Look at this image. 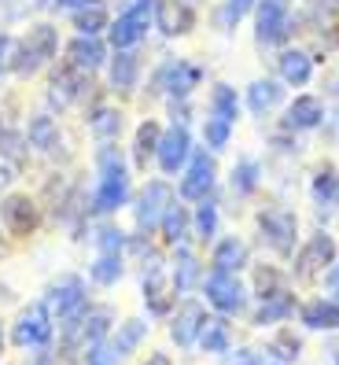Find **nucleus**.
Here are the masks:
<instances>
[{
	"instance_id": "1",
	"label": "nucleus",
	"mask_w": 339,
	"mask_h": 365,
	"mask_svg": "<svg viewBox=\"0 0 339 365\" xmlns=\"http://www.w3.org/2000/svg\"><path fill=\"white\" fill-rule=\"evenodd\" d=\"M254 225H259V240L262 247H269V255H277V259H291L295 251H299V214L291 207H262L254 214Z\"/></svg>"
},
{
	"instance_id": "2",
	"label": "nucleus",
	"mask_w": 339,
	"mask_h": 365,
	"mask_svg": "<svg viewBox=\"0 0 339 365\" xmlns=\"http://www.w3.org/2000/svg\"><path fill=\"white\" fill-rule=\"evenodd\" d=\"M203 303L214 310V314H225V317H240L251 310V288L240 273H225V269H210L203 273Z\"/></svg>"
},
{
	"instance_id": "3",
	"label": "nucleus",
	"mask_w": 339,
	"mask_h": 365,
	"mask_svg": "<svg viewBox=\"0 0 339 365\" xmlns=\"http://www.w3.org/2000/svg\"><path fill=\"white\" fill-rule=\"evenodd\" d=\"M96 166H100V185L93 192V210L115 214L130 203V174H125V163L115 148H100Z\"/></svg>"
},
{
	"instance_id": "4",
	"label": "nucleus",
	"mask_w": 339,
	"mask_h": 365,
	"mask_svg": "<svg viewBox=\"0 0 339 365\" xmlns=\"http://www.w3.org/2000/svg\"><path fill=\"white\" fill-rule=\"evenodd\" d=\"M335 259H339L335 236L328 229H317L313 236H306V240L299 244V251L291 255V277H295V284H310V281H317V277H325Z\"/></svg>"
},
{
	"instance_id": "5",
	"label": "nucleus",
	"mask_w": 339,
	"mask_h": 365,
	"mask_svg": "<svg viewBox=\"0 0 339 365\" xmlns=\"http://www.w3.org/2000/svg\"><path fill=\"white\" fill-rule=\"evenodd\" d=\"M52 336H56V317H52L45 299L23 307L19 317L11 321V343L19 351H41V347H48V343H52Z\"/></svg>"
},
{
	"instance_id": "6",
	"label": "nucleus",
	"mask_w": 339,
	"mask_h": 365,
	"mask_svg": "<svg viewBox=\"0 0 339 365\" xmlns=\"http://www.w3.org/2000/svg\"><path fill=\"white\" fill-rule=\"evenodd\" d=\"M59 52V30L48 26V23H41V26H30V34L15 45V56H11V71L19 78H30L37 74L45 63Z\"/></svg>"
},
{
	"instance_id": "7",
	"label": "nucleus",
	"mask_w": 339,
	"mask_h": 365,
	"mask_svg": "<svg viewBox=\"0 0 339 365\" xmlns=\"http://www.w3.org/2000/svg\"><path fill=\"white\" fill-rule=\"evenodd\" d=\"M291 34H295L291 0H259L254 4V41H259V48L288 45Z\"/></svg>"
},
{
	"instance_id": "8",
	"label": "nucleus",
	"mask_w": 339,
	"mask_h": 365,
	"mask_svg": "<svg viewBox=\"0 0 339 365\" xmlns=\"http://www.w3.org/2000/svg\"><path fill=\"white\" fill-rule=\"evenodd\" d=\"M147 26H155V0H125V8L111 23V45L118 52L137 48L147 37Z\"/></svg>"
},
{
	"instance_id": "9",
	"label": "nucleus",
	"mask_w": 339,
	"mask_h": 365,
	"mask_svg": "<svg viewBox=\"0 0 339 365\" xmlns=\"http://www.w3.org/2000/svg\"><path fill=\"white\" fill-rule=\"evenodd\" d=\"M214 188H218V159H214V152H207V148H196L188 166L181 170V185H177L181 200H188V203L210 200Z\"/></svg>"
},
{
	"instance_id": "10",
	"label": "nucleus",
	"mask_w": 339,
	"mask_h": 365,
	"mask_svg": "<svg viewBox=\"0 0 339 365\" xmlns=\"http://www.w3.org/2000/svg\"><path fill=\"white\" fill-rule=\"evenodd\" d=\"M203 74L207 71L196 67V63H188V59H166L162 67L155 71V78H152V93L170 96V100H188L199 89Z\"/></svg>"
},
{
	"instance_id": "11",
	"label": "nucleus",
	"mask_w": 339,
	"mask_h": 365,
	"mask_svg": "<svg viewBox=\"0 0 339 365\" xmlns=\"http://www.w3.org/2000/svg\"><path fill=\"white\" fill-rule=\"evenodd\" d=\"M45 303H48L56 321H71V317H78L85 307H89V284H85L78 273H63V277H56V281L48 284Z\"/></svg>"
},
{
	"instance_id": "12",
	"label": "nucleus",
	"mask_w": 339,
	"mask_h": 365,
	"mask_svg": "<svg viewBox=\"0 0 339 365\" xmlns=\"http://www.w3.org/2000/svg\"><path fill=\"white\" fill-rule=\"evenodd\" d=\"M207 303L203 299H181V303L174 307V314H170V339L177 343V351H196L199 343V332L207 325Z\"/></svg>"
},
{
	"instance_id": "13",
	"label": "nucleus",
	"mask_w": 339,
	"mask_h": 365,
	"mask_svg": "<svg viewBox=\"0 0 339 365\" xmlns=\"http://www.w3.org/2000/svg\"><path fill=\"white\" fill-rule=\"evenodd\" d=\"M295 310H299V295H295V288H281V292H273V295H262V299H254V307L247 314L251 321V329H281L288 325V321L295 317Z\"/></svg>"
},
{
	"instance_id": "14",
	"label": "nucleus",
	"mask_w": 339,
	"mask_h": 365,
	"mask_svg": "<svg viewBox=\"0 0 339 365\" xmlns=\"http://www.w3.org/2000/svg\"><path fill=\"white\" fill-rule=\"evenodd\" d=\"M192 133H188V125H170V130H162L159 137V148H155V163L166 178H177L181 170L188 166V159H192Z\"/></svg>"
},
{
	"instance_id": "15",
	"label": "nucleus",
	"mask_w": 339,
	"mask_h": 365,
	"mask_svg": "<svg viewBox=\"0 0 339 365\" xmlns=\"http://www.w3.org/2000/svg\"><path fill=\"white\" fill-rule=\"evenodd\" d=\"M170 203H174V188H170L166 181H147V185L140 188L137 203H133V222H137V229H140V232L159 229V222H162V214H166Z\"/></svg>"
},
{
	"instance_id": "16",
	"label": "nucleus",
	"mask_w": 339,
	"mask_h": 365,
	"mask_svg": "<svg viewBox=\"0 0 339 365\" xmlns=\"http://www.w3.org/2000/svg\"><path fill=\"white\" fill-rule=\"evenodd\" d=\"M325 115H328V107L321 96H313V93H299L288 107H284V133H310L317 130V125H325Z\"/></svg>"
},
{
	"instance_id": "17",
	"label": "nucleus",
	"mask_w": 339,
	"mask_h": 365,
	"mask_svg": "<svg viewBox=\"0 0 339 365\" xmlns=\"http://www.w3.org/2000/svg\"><path fill=\"white\" fill-rule=\"evenodd\" d=\"M310 200L317 207V218H332L339 214V166L321 163L310 178Z\"/></svg>"
},
{
	"instance_id": "18",
	"label": "nucleus",
	"mask_w": 339,
	"mask_h": 365,
	"mask_svg": "<svg viewBox=\"0 0 339 365\" xmlns=\"http://www.w3.org/2000/svg\"><path fill=\"white\" fill-rule=\"evenodd\" d=\"M306 332H339V303L332 295H310L295 310Z\"/></svg>"
},
{
	"instance_id": "19",
	"label": "nucleus",
	"mask_w": 339,
	"mask_h": 365,
	"mask_svg": "<svg viewBox=\"0 0 339 365\" xmlns=\"http://www.w3.org/2000/svg\"><path fill=\"white\" fill-rule=\"evenodd\" d=\"M155 26L162 37H188L196 30V11L188 0H155Z\"/></svg>"
},
{
	"instance_id": "20",
	"label": "nucleus",
	"mask_w": 339,
	"mask_h": 365,
	"mask_svg": "<svg viewBox=\"0 0 339 365\" xmlns=\"http://www.w3.org/2000/svg\"><path fill=\"white\" fill-rule=\"evenodd\" d=\"M144 307H147V317H170L177 307V292L170 284V273L166 269H155V273H144Z\"/></svg>"
},
{
	"instance_id": "21",
	"label": "nucleus",
	"mask_w": 339,
	"mask_h": 365,
	"mask_svg": "<svg viewBox=\"0 0 339 365\" xmlns=\"http://www.w3.org/2000/svg\"><path fill=\"white\" fill-rule=\"evenodd\" d=\"M170 284H174L177 295H188L203 284V262L188 244L174 247V259H170Z\"/></svg>"
},
{
	"instance_id": "22",
	"label": "nucleus",
	"mask_w": 339,
	"mask_h": 365,
	"mask_svg": "<svg viewBox=\"0 0 339 365\" xmlns=\"http://www.w3.org/2000/svg\"><path fill=\"white\" fill-rule=\"evenodd\" d=\"M317 74V59L306 48H284L277 56V81L291 85V89H306Z\"/></svg>"
},
{
	"instance_id": "23",
	"label": "nucleus",
	"mask_w": 339,
	"mask_h": 365,
	"mask_svg": "<svg viewBox=\"0 0 339 365\" xmlns=\"http://www.w3.org/2000/svg\"><path fill=\"white\" fill-rule=\"evenodd\" d=\"M251 266V247L244 236H218L210 244V269H225V273H244Z\"/></svg>"
},
{
	"instance_id": "24",
	"label": "nucleus",
	"mask_w": 339,
	"mask_h": 365,
	"mask_svg": "<svg viewBox=\"0 0 339 365\" xmlns=\"http://www.w3.org/2000/svg\"><path fill=\"white\" fill-rule=\"evenodd\" d=\"M196 347H199L203 354H210V358L229 354L232 347H236L232 317H225V314H210V317H207V325H203V332H199V343H196Z\"/></svg>"
},
{
	"instance_id": "25",
	"label": "nucleus",
	"mask_w": 339,
	"mask_h": 365,
	"mask_svg": "<svg viewBox=\"0 0 339 365\" xmlns=\"http://www.w3.org/2000/svg\"><path fill=\"white\" fill-rule=\"evenodd\" d=\"M262 354H266V361H273V365H299V358H303V336L295 332L291 325L273 329V336L266 339Z\"/></svg>"
},
{
	"instance_id": "26",
	"label": "nucleus",
	"mask_w": 339,
	"mask_h": 365,
	"mask_svg": "<svg viewBox=\"0 0 339 365\" xmlns=\"http://www.w3.org/2000/svg\"><path fill=\"white\" fill-rule=\"evenodd\" d=\"M0 225H4L11 236H30L37 225V207L30 196H8L0 203Z\"/></svg>"
},
{
	"instance_id": "27",
	"label": "nucleus",
	"mask_w": 339,
	"mask_h": 365,
	"mask_svg": "<svg viewBox=\"0 0 339 365\" xmlns=\"http://www.w3.org/2000/svg\"><path fill=\"white\" fill-rule=\"evenodd\" d=\"M284 103V81L277 78H254L247 85V107L251 115H269Z\"/></svg>"
},
{
	"instance_id": "28",
	"label": "nucleus",
	"mask_w": 339,
	"mask_h": 365,
	"mask_svg": "<svg viewBox=\"0 0 339 365\" xmlns=\"http://www.w3.org/2000/svg\"><path fill=\"white\" fill-rule=\"evenodd\" d=\"M159 232H162L166 247H181V244H188V240H192V214H188V210L174 200V203L166 207V214H162Z\"/></svg>"
},
{
	"instance_id": "29",
	"label": "nucleus",
	"mask_w": 339,
	"mask_h": 365,
	"mask_svg": "<svg viewBox=\"0 0 339 365\" xmlns=\"http://www.w3.org/2000/svg\"><path fill=\"white\" fill-rule=\"evenodd\" d=\"M67 56H71V67H74V71L93 74L96 67H103V56H108V48H103V41H100V37H85V34H78V37L71 41Z\"/></svg>"
},
{
	"instance_id": "30",
	"label": "nucleus",
	"mask_w": 339,
	"mask_h": 365,
	"mask_svg": "<svg viewBox=\"0 0 339 365\" xmlns=\"http://www.w3.org/2000/svg\"><path fill=\"white\" fill-rule=\"evenodd\" d=\"M240 93L232 89L229 81H218L214 89H210V96H207V115H214V118H221V122H229V125H236L240 122Z\"/></svg>"
},
{
	"instance_id": "31",
	"label": "nucleus",
	"mask_w": 339,
	"mask_h": 365,
	"mask_svg": "<svg viewBox=\"0 0 339 365\" xmlns=\"http://www.w3.org/2000/svg\"><path fill=\"white\" fill-rule=\"evenodd\" d=\"M147 332H152V325H147L144 317H125L122 325L111 329V343L122 351V358H130L147 343Z\"/></svg>"
},
{
	"instance_id": "32",
	"label": "nucleus",
	"mask_w": 339,
	"mask_h": 365,
	"mask_svg": "<svg viewBox=\"0 0 339 365\" xmlns=\"http://www.w3.org/2000/svg\"><path fill=\"white\" fill-rule=\"evenodd\" d=\"M229 185L236 196H254V192L262 188V163L251 159V155H240L229 170Z\"/></svg>"
},
{
	"instance_id": "33",
	"label": "nucleus",
	"mask_w": 339,
	"mask_h": 365,
	"mask_svg": "<svg viewBox=\"0 0 339 365\" xmlns=\"http://www.w3.org/2000/svg\"><path fill=\"white\" fill-rule=\"evenodd\" d=\"M218 229H221V210L214 200H199L192 210V240L199 244H214L218 240Z\"/></svg>"
},
{
	"instance_id": "34",
	"label": "nucleus",
	"mask_w": 339,
	"mask_h": 365,
	"mask_svg": "<svg viewBox=\"0 0 339 365\" xmlns=\"http://www.w3.org/2000/svg\"><path fill=\"white\" fill-rule=\"evenodd\" d=\"M137 81H140V59L125 48L111 59V85L118 93H133L137 89Z\"/></svg>"
},
{
	"instance_id": "35",
	"label": "nucleus",
	"mask_w": 339,
	"mask_h": 365,
	"mask_svg": "<svg viewBox=\"0 0 339 365\" xmlns=\"http://www.w3.org/2000/svg\"><path fill=\"white\" fill-rule=\"evenodd\" d=\"M122 125H125V115L118 111V107H111V103L93 107V115H89V130H93V137H100V140H115V137L122 133Z\"/></svg>"
},
{
	"instance_id": "36",
	"label": "nucleus",
	"mask_w": 339,
	"mask_h": 365,
	"mask_svg": "<svg viewBox=\"0 0 339 365\" xmlns=\"http://www.w3.org/2000/svg\"><path fill=\"white\" fill-rule=\"evenodd\" d=\"M85 93V78H81V71H59L56 78H52V93H48V100L52 103H59V107H67V103H74L78 96Z\"/></svg>"
},
{
	"instance_id": "37",
	"label": "nucleus",
	"mask_w": 339,
	"mask_h": 365,
	"mask_svg": "<svg viewBox=\"0 0 339 365\" xmlns=\"http://www.w3.org/2000/svg\"><path fill=\"white\" fill-rule=\"evenodd\" d=\"M254 4H259V0H221L218 11H214V26H218L221 34H232V30H236L244 19L254 11Z\"/></svg>"
},
{
	"instance_id": "38",
	"label": "nucleus",
	"mask_w": 339,
	"mask_h": 365,
	"mask_svg": "<svg viewBox=\"0 0 339 365\" xmlns=\"http://www.w3.org/2000/svg\"><path fill=\"white\" fill-rule=\"evenodd\" d=\"M26 137H30V148H37V152H56L59 148V125L48 115H37V118H30Z\"/></svg>"
},
{
	"instance_id": "39",
	"label": "nucleus",
	"mask_w": 339,
	"mask_h": 365,
	"mask_svg": "<svg viewBox=\"0 0 339 365\" xmlns=\"http://www.w3.org/2000/svg\"><path fill=\"white\" fill-rule=\"evenodd\" d=\"M122 273H125L122 255H96V262L89 266L93 284H100V288H115L122 281Z\"/></svg>"
},
{
	"instance_id": "40",
	"label": "nucleus",
	"mask_w": 339,
	"mask_h": 365,
	"mask_svg": "<svg viewBox=\"0 0 339 365\" xmlns=\"http://www.w3.org/2000/svg\"><path fill=\"white\" fill-rule=\"evenodd\" d=\"M159 137H162V130H159V122H155V118L140 122V130H137V140H133V159H137V166H147V159H155Z\"/></svg>"
},
{
	"instance_id": "41",
	"label": "nucleus",
	"mask_w": 339,
	"mask_h": 365,
	"mask_svg": "<svg viewBox=\"0 0 339 365\" xmlns=\"http://www.w3.org/2000/svg\"><path fill=\"white\" fill-rule=\"evenodd\" d=\"M288 273H281L277 266H259L254 269V284H251V299H262V295H273V292H281L288 288Z\"/></svg>"
},
{
	"instance_id": "42",
	"label": "nucleus",
	"mask_w": 339,
	"mask_h": 365,
	"mask_svg": "<svg viewBox=\"0 0 339 365\" xmlns=\"http://www.w3.org/2000/svg\"><path fill=\"white\" fill-rule=\"evenodd\" d=\"M103 26H108V8H103V0H96V4L74 11V30L85 34V37H96Z\"/></svg>"
},
{
	"instance_id": "43",
	"label": "nucleus",
	"mask_w": 339,
	"mask_h": 365,
	"mask_svg": "<svg viewBox=\"0 0 339 365\" xmlns=\"http://www.w3.org/2000/svg\"><path fill=\"white\" fill-rule=\"evenodd\" d=\"M232 130H236V125H229V122H221V118H214V115H207V118H203V140H207V148H210L214 155L229 148Z\"/></svg>"
},
{
	"instance_id": "44",
	"label": "nucleus",
	"mask_w": 339,
	"mask_h": 365,
	"mask_svg": "<svg viewBox=\"0 0 339 365\" xmlns=\"http://www.w3.org/2000/svg\"><path fill=\"white\" fill-rule=\"evenodd\" d=\"M81 365H125V358H122V351L108 336V339H100V343H93V347L81 351Z\"/></svg>"
},
{
	"instance_id": "45",
	"label": "nucleus",
	"mask_w": 339,
	"mask_h": 365,
	"mask_svg": "<svg viewBox=\"0 0 339 365\" xmlns=\"http://www.w3.org/2000/svg\"><path fill=\"white\" fill-rule=\"evenodd\" d=\"M125 244H130V236H125L118 225H103V229L96 232V251H100V255H122Z\"/></svg>"
},
{
	"instance_id": "46",
	"label": "nucleus",
	"mask_w": 339,
	"mask_h": 365,
	"mask_svg": "<svg viewBox=\"0 0 339 365\" xmlns=\"http://www.w3.org/2000/svg\"><path fill=\"white\" fill-rule=\"evenodd\" d=\"M221 358H225V365H269L259 347H232V351L221 354Z\"/></svg>"
},
{
	"instance_id": "47",
	"label": "nucleus",
	"mask_w": 339,
	"mask_h": 365,
	"mask_svg": "<svg viewBox=\"0 0 339 365\" xmlns=\"http://www.w3.org/2000/svg\"><path fill=\"white\" fill-rule=\"evenodd\" d=\"M325 292L339 303V259H335V262L328 266V273H325Z\"/></svg>"
},
{
	"instance_id": "48",
	"label": "nucleus",
	"mask_w": 339,
	"mask_h": 365,
	"mask_svg": "<svg viewBox=\"0 0 339 365\" xmlns=\"http://www.w3.org/2000/svg\"><path fill=\"white\" fill-rule=\"evenodd\" d=\"M26 365H59V358H56V354H52L48 347H41V351H30Z\"/></svg>"
},
{
	"instance_id": "49",
	"label": "nucleus",
	"mask_w": 339,
	"mask_h": 365,
	"mask_svg": "<svg viewBox=\"0 0 339 365\" xmlns=\"http://www.w3.org/2000/svg\"><path fill=\"white\" fill-rule=\"evenodd\" d=\"M52 4H56L59 11H81V8L96 4V0H52Z\"/></svg>"
},
{
	"instance_id": "50",
	"label": "nucleus",
	"mask_w": 339,
	"mask_h": 365,
	"mask_svg": "<svg viewBox=\"0 0 339 365\" xmlns=\"http://www.w3.org/2000/svg\"><path fill=\"white\" fill-rule=\"evenodd\" d=\"M144 365H174V358H170V354H162V351H152Z\"/></svg>"
},
{
	"instance_id": "51",
	"label": "nucleus",
	"mask_w": 339,
	"mask_h": 365,
	"mask_svg": "<svg viewBox=\"0 0 339 365\" xmlns=\"http://www.w3.org/2000/svg\"><path fill=\"white\" fill-rule=\"evenodd\" d=\"M8 48H11V37L0 34V71H4V63H8Z\"/></svg>"
},
{
	"instance_id": "52",
	"label": "nucleus",
	"mask_w": 339,
	"mask_h": 365,
	"mask_svg": "<svg viewBox=\"0 0 339 365\" xmlns=\"http://www.w3.org/2000/svg\"><path fill=\"white\" fill-rule=\"evenodd\" d=\"M11 181H15V178H11V170H8V166H0V188H8Z\"/></svg>"
},
{
	"instance_id": "53",
	"label": "nucleus",
	"mask_w": 339,
	"mask_h": 365,
	"mask_svg": "<svg viewBox=\"0 0 339 365\" xmlns=\"http://www.w3.org/2000/svg\"><path fill=\"white\" fill-rule=\"evenodd\" d=\"M0 354H4V325H0Z\"/></svg>"
},
{
	"instance_id": "54",
	"label": "nucleus",
	"mask_w": 339,
	"mask_h": 365,
	"mask_svg": "<svg viewBox=\"0 0 339 365\" xmlns=\"http://www.w3.org/2000/svg\"><path fill=\"white\" fill-rule=\"evenodd\" d=\"M332 365H339V351H335V354H332Z\"/></svg>"
},
{
	"instance_id": "55",
	"label": "nucleus",
	"mask_w": 339,
	"mask_h": 365,
	"mask_svg": "<svg viewBox=\"0 0 339 365\" xmlns=\"http://www.w3.org/2000/svg\"><path fill=\"white\" fill-rule=\"evenodd\" d=\"M188 4H196V0H188Z\"/></svg>"
},
{
	"instance_id": "56",
	"label": "nucleus",
	"mask_w": 339,
	"mask_h": 365,
	"mask_svg": "<svg viewBox=\"0 0 339 365\" xmlns=\"http://www.w3.org/2000/svg\"><path fill=\"white\" fill-rule=\"evenodd\" d=\"M269 365H273V361H269Z\"/></svg>"
}]
</instances>
